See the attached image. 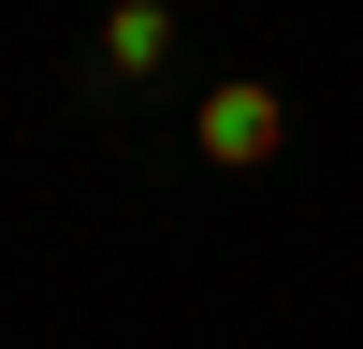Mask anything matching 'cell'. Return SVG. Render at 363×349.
<instances>
[{"label": "cell", "mask_w": 363, "mask_h": 349, "mask_svg": "<svg viewBox=\"0 0 363 349\" xmlns=\"http://www.w3.org/2000/svg\"><path fill=\"white\" fill-rule=\"evenodd\" d=\"M160 58H174V0H116V15H102V73H160Z\"/></svg>", "instance_id": "2"}, {"label": "cell", "mask_w": 363, "mask_h": 349, "mask_svg": "<svg viewBox=\"0 0 363 349\" xmlns=\"http://www.w3.org/2000/svg\"><path fill=\"white\" fill-rule=\"evenodd\" d=\"M189 131H203V160H218V174H262V160L291 145V87L233 73V87H203V116H189Z\"/></svg>", "instance_id": "1"}]
</instances>
